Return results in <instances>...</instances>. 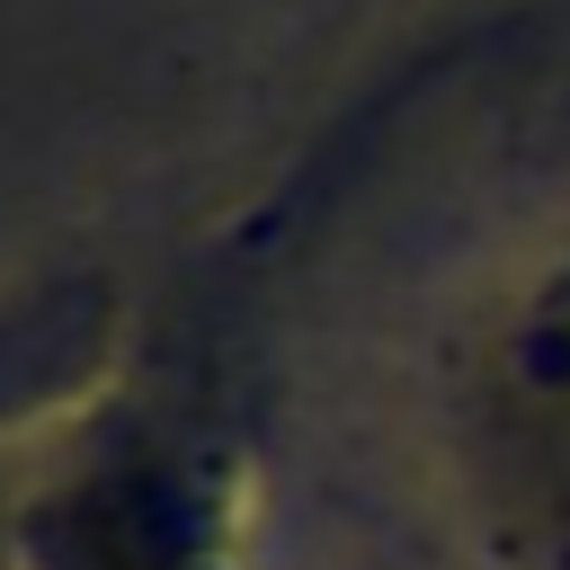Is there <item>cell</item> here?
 Returning <instances> with one entry per match:
<instances>
[{"label": "cell", "instance_id": "1", "mask_svg": "<svg viewBox=\"0 0 570 570\" xmlns=\"http://www.w3.org/2000/svg\"><path fill=\"white\" fill-rule=\"evenodd\" d=\"M490 463L517 534L543 552V570H570V285L543 294V312L499 356Z\"/></svg>", "mask_w": 570, "mask_h": 570}]
</instances>
